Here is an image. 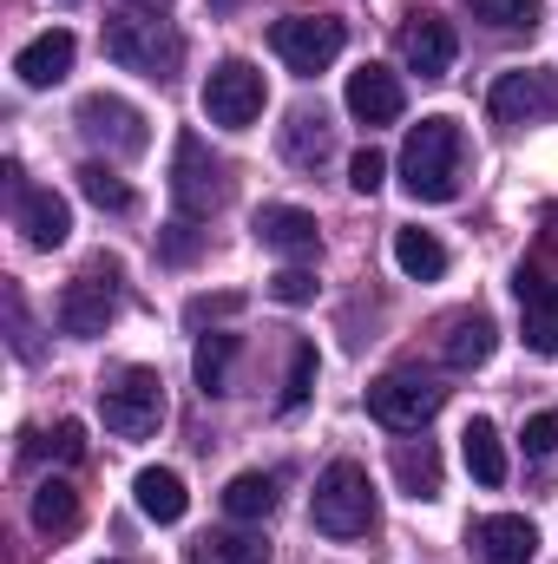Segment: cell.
I'll return each mask as SVG.
<instances>
[{"mask_svg": "<svg viewBox=\"0 0 558 564\" xmlns=\"http://www.w3.org/2000/svg\"><path fill=\"white\" fill-rule=\"evenodd\" d=\"M309 519H315V532H329V539H362V532L375 525V486H368V466L335 459V466L315 479Z\"/></svg>", "mask_w": 558, "mask_h": 564, "instance_id": "3957f363", "label": "cell"}, {"mask_svg": "<svg viewBox=\"0 0 558 564\" xmlns=\"http://www.w3.org/2000/svg\"><path fill=\"white\" fill-rule=\"evenodd\" d=\"M460 164H466L460 126L453 119H420L401 144V191L415 204H453L460 197Z\"/></svg>", "mask_w": 558, "mask_h": 564, "instance_id": "7a4b0ae2", "label": "cell"}, {"mask_svg": "<svg viewBox=\"0 0 558 564\" xmlns=\"http://www.w3.org/2000/svg\"><path fill=\"white\" fill-rule=\"evenodd\" d=\"M184 564H270V545H264V532H204Z\"/></svg>", "mask_w": 558, "mask_h": 564, "instance_id": "7402d4cb", "label": "cell"}, {"mask_svg": "<svg viewBox=\"0 0 558 564\" xmlns=\"http://www.w3.org/2000/svg\"><path fill=\"white\" fill-rule=\"evenodd\" d=\"M112 315H119V263H86L79 276L60 289V328L73 335V341H93V335H106L112 328Z\"/></svg>", "mask_w": 558, "mask_h": 564, "instance_id": "8992f818", "label": "cell"}, {"mask_svg": "<svg viewBox=\"0 0 558 564\" xmlns=\"http://www.w3.org/2000/svg\"><path fill=\"white\" fill-rule=\"evenodd\" d=\"M99 414H106V433H119V440H151L164 426V381H158V368H119L99 388Z\"/></svg>", "mask_w": 558, "mask_h": 564, "instance_id": "277c9868", "label": "cell"}, {"mask_svg": "<svg viewBox=\"0 0 558 564\" xmlns=\"http://www.w3.org/2000/svg\"><path fill=\"white\" fill-rule=\"evenodd\" d=\"M440 408H447V388H440L433 375L395 368V375L368 381V414H375L382 426H395V433H415V426H427Z\"/></svg>", "mask_w": 558, "mask_h": 564, "instance_id": "ba28073f", "label": "cell"}, {"mask_svg": "<svg viewBox=\"0 0 558 564\" xmlns=\"http://www.w3.org/2000/svg\"><path fill=\"white\" fill-rule=\"evenodd\" d=\"M486 112H493L500 126H533V119H552V112H558V79H552V73H500V79H493Z\"/></svg>", "mask_w": 558, "mask_h": 564, "instance_id": "8fae6325", "label": "cell"}, {"mask_svg": "<svg viewBox=\"0 0 558 564\" xmlns=\"http://www.w3.org/2000/svg\"><path fill=\"white\" fill-rule=\"evenodd\" d=\"M86 453V426L79 421H60L53 433H26V459H60V466H73Z\"/></svg>", "mask_w": 558, "mask_h": 564, "instance_id": "1f68e13d", "label": "cell"}, {"mask_svg": "<svg viewBox=\"0 0 558 564\" xmlns=\"http://www.w3.org/2000/svg\"><path fill=\"white\" fill-rule=\"evenodd\" d=\"M382 184H388V158H382L375 144H362V151L348 158V191H355V197H375Z\"/></svg>", "mask_w": 558, "mask_h": 564, "instance_id": "836d02e7", "label": "cell"}, {"mask_svg": "<svg viewBox=\"0 0 558 564\" xmlns=\"http://www.w3.org/2000/svg\"><path fill=\"white\" fill-rule=\"evenodd\" d=\"M0 302H7V348H13V361H40V335H33V315H26L20 282H7Z\"/></svg>", "mask_w": 558, "mask_h": 564, "instance_id": "4dcf8cb0", "label": "cell"}, {"mask_svg": "<svg viewBox=\"0 0 558 564\" xmlns=\"http://www.w3.org/2000/svg\"><path fill=\"white\" fill-rule=\"evenodd\" d=\"M79 191H86L99 210H112V217H119V210H132V184H126L112 164H79Z\"/></svg>", "mask_w": 558, "mask_h": 564, "instance_id": "f546056e", "label": "cell"}, {"mask_svg": "<svg viewBox=\"0 0 558 564\" xmlns=\"http://www.w3.org/2000/svg\"><path fill=\"white\" fill-rule=\"evenodd\" d=\"M270 46H277V59L289 66V73L315 79V73H329V66L342 59L348 26H342V20H329V13H289V20L270 26Z\"/></svg>", "mask_w": 558, "mask_h": 564, "instance_id": "5b68a950", "label": "cell"}, {"mask_svg": "<svg viewBox=\"0 0 558 564\" xmlns=\"http://www.w3.org/2000/svg\"><path fill=\"white\" fill-rule=\"evenodd\" d=\"M473 552L480 564H533L539 558V532H533V519H519V512H486V519H473Z\"/></svg>", "mask_w": 558, "mask_h": 564, "instance_id": "7c38bea8", "label": "cell"}, {"mask_svg": "<svg viewBox=\"0 0 558 564\" xmlns=\"http://www.w3.org/2000/svg\"><path fill=\"white\" fill-rule=\"evenodd\" d=\"M473 20H486L493 33H533L546 20V0H466Z\"/></svg>", "mask_w": 558, "mask_h": 564, "instance_id": "f1b7e54d", "label": "cell"}, {"mask_svg": "<svg viewBox=\"0 0 558 564\" xmlns=\"http://www.w3.org/2000/svg\"><path fill=\"white\" fill-rule=\"evenodd\" d=\"M309 388H315V341H296L289 348V381H282V414H296L302 401H309Z\"/></svg>", "mask_w": 558, "mask_h": 564, "instance_id": "d6a6232c", "label": "cell"}, {"mask_svg": "<svg viewBox=\"0 0 558 564\" xmlns=\"http://www.w3.org/2000/svg\"><path fill=\"white\" fill-rule=\"evenodd\" d=\"M519 308H526V348L533 355H558V282L539 276V270H519Z\"/></svg>", "mask_w": 558, "mask_h": 564, "instance_id": "e0dca14e", "label": "cell"}, {"mask_svg": "<svg viewBox=\"0 0 558 564\" xmlns=\"http://www.w3.org/2000/svg\"><path fill=\"white\" fill-rule=\"evenodd\" d=\"M348 112L362 119V126H395L401 119V106H408V93H401V73H388V66H355L348 73Z\"/></svg>", "mask_w": 558, "mask_h": 564, "instance_id": "4fadbf2b", "label": "cell"}, {"mask_svg": "<svg viewBox=\"0 0 558 564\" xmlns=\"http://www.w3.org/2000/svg\"><path fill=\"white\" fill-rule=\"evenodd\" d=\"M519 446H526V459H552L558 453V408H539L526 433H519Z\"/></svg>", "mask_w": 558, "mask_h": 564, "instance_id": "e575fe53", "label": "cell"}, {"mask_svg": "<svg viewBox=\"0 0 558 564\" xmlns=\"http://www.w3.org/2000/svg\"><path fill=\"white\" fill-rule=\"evenodd\" d=\"M460 453H466V473H473L480 486H506V446H500V426L493 421H466Z\"/></svg>", "mask_w": 558, "mask_h": 564, "instance_id": "cb8c5ba5", "label": "cell"}, {"mask_svg": "<svg viewBox=\"0 0 558 564\" xmlns=\"http://www.w3.org/2000/svg\"><path fill=\"white\" fill-rule=\"evenodd\" d=\"M73 126H79L93 144H106V158H139L144 144H151L144 112L139 106H126L119 93H86L79 112H73Z\"/></svg>", "mask_w": 558, "mask_h": 564, "instance_id": "30bf717a", "label": "cell"}, {"mask_svg": "<svg viewBox=\"0 0 558 564\" xmlns=\"http://www.w3.org/2000/svg\"><path fill=\"white\" fill-rule=\"evenodd\" d=\"M197 243H204V237H197V224H191V217H178V224L164 230V263H191V257H197Z\"/></svg>", "mask_w": 558, "mask_h": 564, "instance_id": "8d00e7d4", "label": "cell"}, {"mask_svg": "<svg viewBox=\"0 0 558 564\" xmlns=\"http://www.w3.org/2000/svg\"><path fill=\"white\" fill-rule=\"evenodd\" d=\"M230 368H237V335H197V355H191V375L204 394H230Z\"/></svg>", "mask_w": 558, "mask_h": 564, "instance_id": "d4e9b609", "label": "cell"}, {"mask_svg": "<svg viewBox=\"0 0 558 564\" xmlns=\"http://www.w3.org/2000/svg\"><path fill=\"white\" fill-rule=\"evenodd\" d=\"M132 499H139V512L151 525H178L191 512V492H184V479L171 466H144L139 479H132Z\"/></svg>", "mask_w": 558, "mask_h": 564, "instance_id": "ffe728a7", "label": "cell"}, {"mask_svg": "<svg viewBox=\"0 0 558 564\" xmlns=\"http://www.w3.org/2000/svg\"><path fill=\"white\" fill-rule=\"evenodd\" d=\"M257 237H264V250H277V257H315V243H322L315 217L296 210V204H264V210H257Z\"/></svg>", "mask_w": 558, "mask_h": 564, "instance_id": "d6986e66", "label": "cell"}, {"mask_svg": "<svg viewBox=\"0 0 558 564\" xmlns=\"http://www.w3.org/2000/svg\"><path fill=\"white\" fill-rule=\"evenodd\" d=\"M73 53H79V40H73L66 26H53V33H40V40H26V46L13 53V73H20V86H33V93H46V86H60V79L73 73Z\"/></svg>", "mask_w": 558, "mask_h": 564, "instance_id": "2e32d148", "label": "cell"}, {"mask_svg": "<svg viewBox=\"0 0 558 564\" xmlns=\"http://www.w3.org/2000/svg\"><path fill=\"white\" fill-rule=\"evenodd\" d=\"M13 224H20V237H26L33 250H60V243L73 237V210H66V197L46 191V184H26V191L13 197Z\"/></svg>", "mask_w": 558, "mask_h": 564, "instance_id": "5bb4252c", "label": "cell"}, {"mask_svg": "<svg viewBox=\"0 0 558 564\" xmlns=\"http://www.w3.org/2000/svg\"><path fill=\"white\" fill-rule=\"evenodd\" d=\"M244 308V295H197L191 302V322H211V315H237Z\"/></svg>", "mask_w": 558, "mask_h": 564, "instance_id": "74e56055", "label": "cell"}, {"mask_svg": "<svg viewBox=\"0 0 558 564\" xmlns=\"http://www.w3.org/2000/svg\"><path fill=\"white\" fill-rule=\"evenodd\" d=\"M453 53H460V40H453V26L440 13H415L401 26V59H408V73H420V79H440L453 66Z\"/></svg>", "mask_w": 558, "mask_h": 564, "instance_id": "9a60e30c", "label": "cell"}, {"mask_svg": "<svg viewBox=\"0 0 558 564\" xmlns=\"http://www.w3.org/2000/svg\"><path fill=\"white\" fill-rule=\"evenodd\" d=\"M329 144H335V132H329V112H322V106H296V112H289V126H282V158H289L296 171H315V164L329 158Z\"/></svg>", "mask_w": 558, "mask_h": 564, "instance_id": "44dd1931", "label": "cell"}, {"mask_svg": "<svg viewBox=\"0 0 558 564\" xmlns=\"http://www.w3.org/2000/svg\"><path fill=\"white\" fill-rule=\"evenodd\" d=\"M264 99H270V86H264V73L250 59H224L204 79V119L224 126V132H250L264 119Z\"/></svg>", "mask_w": 558, "mask_h": 564, "instance_id": "52a82bcc", "label": "cell"}, {"mask_svg": "<svg viewBox=\"0 0 558 564\" xmlns=\"http://www.w3.org/2000/svg\"><path fill=\"white\" fill-rule=\"evenodd\" d=\"M270 295H277V302H289V308H302V302H315V276L289 263V270H277V276H270Z\"/></svg>", "mask_w": 558, "mask_h": 564, "instance_id": "d590c367", "label": "cell"}, {"mask_svg": "<svg viewBox=\"0 0 558 564\" xmlns=\"http://www.w3.org/2000/svg\"><path fill=\"white\" fill-rule=\"evenodd\" d=\"M395 479L408 499H440V453L433 440H401L395 446Z\"/></svg>", "mask_w": 558, "mask_h": 564, "instance_id": "603a6c76", "label": "cell"}, {"mask_svg": "<svg viewBox=\"0 0 558 564\" xmlns=\"http://www.w3.org/2000/svg\"><path fill=\"white\" fill-rule=\"evenodd\" d=\"M395 263H401V276L433 282L447 276V243L433 230H395Z\"/></svg>", "mask_w": 558, "mask_h": 564, "instance_id": "484cf974", "label": "cell"}, {"mask_svg": "<svg viewBox=\"0 0 558 564\" xmlns=\"http://www.w3.org/2000/svg\"><path fill=\"white\" fill-rule=\"evenodd\" d=\"M224 512L230 519H270L277 512V473H237L230 486H224Z\"/></svg>", "mask_w": 558, "mask_h": 564, "instance_id": "4316f807", "label": "cell"}, {"mask_svg": "<svg viewBox=\"0 0 558 564\" xmlns=\"http://www.w3.org/2000/svg\"><path fill=\"white\" fill-rule=\"evenodd\" d=\"M224 164L211 158V144L197 139V132H184L178 139V158H171V204H178V217H211L217 204H224Z\"/></svg>", "mask_w": 558, "mask_h": 564, "instance_id": "9c48e42d", "label": "cell"}, {"mask_svg": "<svg viewBox=\"0 0 558 564\" xmlns=\"http://www.w3.org/2000/svg\"><path fill=\"white\" fill-rule=\"evenodd\" d=\"M99 46H106L112 66H126V73H139V79H158V86H171L178 66H184V33L171 26V13H164L158 0H126V7H112Z\"/></svg>", "mask_w": 558, "mask_h": 564, "instance_id": "6da1fadb", "label": "cell"}, {"mask_svg": "<svg viewBox=\"0 0 558 564\" xmlns=\"http://www.w3.org/2000/svg\"><path fill=\"white\" fill-rule=\"evenodd\" d=\"M33 525H40V532H73V525H79V492H73L66 479H40V492H33Z\"/></svg>", "mask_w": 558, "mask_h": 564, "instance_id": "83f0119b", "label": "cell"}, {"mask_svg": "<svg viewBox=\"0 0 558 564\" xmlns=\"http://www.w3.org/2000/svg\"><path fill=\"white\" fill-rule=\"evenodd\" d=\"M493 348H500L493 315H480V308L447 315V328H440V361L447 368H480V361H493Z\"/></svg>", "mask_w": 558, "mask_h": 564, "instance_id": "ac0fdd59", "label": "cell"}]
</instances>
